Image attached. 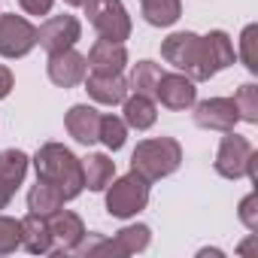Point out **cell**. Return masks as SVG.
Wrapping results in <instances>:
<instances>
[{
  "mask_svg": "<svg viewBox=\"0 0 258 258\" xmlns=\"http://www.w3.org/2000/svg\"><path fill=\"white\" fill-rule=\"evenodd\" d=\"M22 222V246L31 255H52V234H49V219L28 213Z\"/></svg>",
  "mask_w": 258,
  "mask_h": 258,
  "instance_id": "ac0fdd59",
  "label": "cell"
},
{
  "mask_svg": "<svg viewBox=\"0 0 258 258\" xmlns=\"http://www.w3.org/2000/svg\"><path fill=\"white\" fill-rule=\"evenodd\" d=\"M161 58L195 82H207L216 76L210 52H207V40L198 37L195 31H176L167 40H161Z\"/></svg>",
  "mask_w": 258,
  "mask_h": 258,
  "instance_id": "7a4b0ae2",
  "label": "cell"
},
{
  "mask_svg": "<svg viewBox=\"0 0 258 258\" xmlns=\"http://www.w3.org/2000/svg\"><path fill=\"white\" fill-rule=\"evenodd\" d=\"M82 10L88 16V25L97 31V37L115 40V43H124L131 37L134 25L121 0H82Z\"/></svg>",
  "mask_w": 258,
  "mask_h": 258,
  "instance_id": "5b68a950",
  "label": "cell"
},
{
  "mask_svg": "<svg viewBox=\"0 0 258 258\" xmlns=\"http://www.w3.org/2000/svg\"><path fill=\"white\" fill-rule=\"evenodd\" d=\"M237 216H240V222L255 234L258 231V191H249L243 201H240V210H237Z\"/></svg>",
  "mask_w": 258,
  "mask_h": 258,
  "instance_id": "f1b7e54d",
  "label": "cell"
},
{
  "mask_svg": "<svg viewBox=\"0 0 258 258\" xmlns=\"http://www.w3.org/2000/svg\"><path fill=\"white\" fill-rule=\"evenodd\" d=\"M103 191H106V213L112 219H131V216L143 213L149 204V182L134 170L118 179L112 176V182Z\"/></svg>",
  "mask_w": 258,
  "mask_h": 258,
  "instance_id": "277c9868",
  "label": "cell"
},
{
  "mask_svg": "<svg viewBox=\"0 0 258 258\" xmlns=\"http://www.w3.org/2000/svg\"><path fill=\"white\" fill-rule=\"evenodd\" d=\"M37 46V28L16 13L0 16V58H25Z\"/></svg>",
  "mask_w": 258,
  "mask_h": 258,
  "instance_id": "8992f818",
  "label": "cell"
},
{
  "mask_svg": "<svg viewBox=\"0 0 258 258\" xmlns=\"http://www.w3.org/2000/svg\"><path fill=\"white\" fill-rule=\"evenodd\" d=\"M140 13L152 28H170L182 16V0H140Z\"/></svg>",
  "mask_w": 258,
  "mask_h": 258,
  "instance_id": "44dd1931",
  "label": "cell"
},
{
  "mask_svg": "<svg viewBox=\"0 0 258 258\" xmlns=\"http://www.w3.org/2000/svg\"><path fill=\"white\" fill-rule=\"evenodd\" d=\"M234 103H237V115H240V121L258 124V85H255V82L240 85L237 94H234Z\"/></svg>",
  "mask_w": 258,
  "mask_h": 258,
  "instance_id": "484cf974",
  "label": "cell"
},
{
  "mask_svg": "<svg viewBox=\"0 0 258 258\" xmlns=\"http://www.w3.org/2000/svg\"><path fill=\"white\" fill-rule=\"evenodd\" d=\"M64 127H67V134L82 143V146H91L97 143V131H100V112L88 103H73L64 115Z\"/></svg>",
  "mask_w": 258,
  "mask_h": 258,
  "instance_id": "9a60e30c",
  "label": "cell"
},
{
  "mask_svg": "<svg viewBox=\"0 0 258 258\" xmlns=\"http://www.w3.org/2000/svg\"><path fill=\"white\" fill-rule=\"evenodd\" d=\"M34 170H37V179L55 185L64 201H73L85 191V182H82V158H76L64 143H43L37 149V155L31 158Z\"/></svg>",
  "mask_w": 258,
  "mask_h": 258,
  "instance_id": "6da1fadb",
  "label": "cell"
},
{
  "mask_svg": "<svg viewBox=\"0 0 258 258\" xmlns=\"http://www.w3.org/2000/svg\"><path fill=\"white\" fill-rule=\"evenodd\" d=\"M255 34H258V28H255V25H246V28H243V34H240V61L246 64V70H249V73H258Z\"/></svg>",
  "mask_w": 258,
  "mask_h": 258,
  "instance_id": "83f0119b",
  "label": "cell"
},
{
  "mask_svg": "<svg viewBox=\"0 0 258 258\" xmlns=\"http://www.w3.org/2000/svg\"><path fill=\"white\" fill-rule=\"evenodd\" d=\"M124 140H127V124H124V118H118V115H112V112L100 115L97 143H103L109 152H118V149L124 146Z\"/></svg>",
  "mask_w": 258,
  "mask_h": 258,
  "instance_id": "d4e9b609",
  "label": "cell"
},
{
  "mask_svg": "<svg viewBox=\"0 0 258 258\" xmlns=\"http://www.w3.org/2000/svg\"><path fill=\"white\" fill-rule=\"evenodd\" d=\"M252 152H255V149H252V143H249L246 137H240V134H234V131H225V137H222V143H219V149H216L213 167H216V173H219L222 179H243Z\"/></svg>",
  "mask_w": 258,
  "mask_h": 258,
  "instance_id": "52a82bcc",
  "label": "cell"
},
{
  "mask_svg": "<svg viewBox=\"0 0 258 258\" xmlns=\"http://www.w3.org/2000/svg\"><path fill=\"white\" fill-rule=\"evenodd\" d=\"M67 7H82V0H64Z\"/></svg>",
  "mask_w": 258,
  "mask_h": 258,
  "instance_id": "d6a6232c",
  "label": "cell"
},
{
  "mask_svg": "<svg viewBox=\"0 0 258 258\" xmlns=\"http://www.w3.org/2000/svg\"><path fill=\"white\" fill-rule=\"evenodd\" d=\"M64 204H67L64 195H61L55 185L43 182V179H37V185L28 191V213H34V216H46V219H49V216L58 213Z\"/></svg>",
  "mask_w": 258,
  "mask_h": 258,
  "instance_id": "ffe728a7",
  "label": "cell"
},
{
  "mask_svg": "<svg viewBox=\"0 0 258 258\" xmlns=\"http://www.w3.org/2000/svg\"><path fill=\"white\" fill-rule=\"evenodd\" d=\"M88 97L103 106H115L127 97V79L121 73H85L82 79Z\"/></svg>",
  "mask_w": 258,
  "mask_h": 258,
  "instance_id": "5bb4252c",
  "label": "cell"
},
{
  "mask_svg": "<svg viewBox=\"0 0 258 258\" xmlns=\"http://www.w3.org/2000/svg\"><path fill=\"white\" fill-rule=\"evenodd\" d=\"M158 79H161V67L155 61H137L131 67V76H127V91L143 94V97H155Z\"/></svg>",
  "mask_w": 258,
  "mask_h": 258,
  "instance_id": "7402d4cb",
  "label": "cell"
},
{
  "mask_svg": "<svg viewBox=\"0 0 258 258\" xmlns=\"http://www.w3.org/2000/svg\"><path fill=\"white\" fill-rule=\"evenodd\" d=\"M19 4H22L25 16H49L55 0H19Z\"/></svg>",
  "mask_w": 258,
  "mask_h": 258,
  "instance_id": "f546056e",
  "label": "cell"
},
{
  "mask_svg": "<svg viewBox=\"0 0 258 258\" xmlns=\"http://www.w3.org/2000/svg\"><path fill=\"white\" fill-rule=\"evenodd\" d=\"M182 164V146L173 137H152L140 140L131 152V170L140 173L146 182H158L170 173H176Z\"/></svg>",
  "mask_w": 258,
  "mask_h": 258,
  "instance_id": "3957f363",
  "label": "cell"
},
{
  "mask_svg": "<svg viewBox=\"0 0 258 258\" xmlns=\"http://www.w3.org/2000/svg\"><path fill=\"white\" fill-rule=\"evenodd\" d=\"M85 61H88V70L91 73H121L127 67V49H124V43H115V40H103L100 37L88 49Z\"/></svg>",
  "mask_w": 258,
  "mask_h": 258,
  "instance_id": "2e32d148",
  "label": "cell"
},
{
  "mask_svg": "<svg viewBox=\"0 0 258 258\" xmlns=\"http://www.w3.org/2000/svg\"><path fill=\"white\" fill-rule=\"evenodd\" d=\"M28 167H31V158L22 149H0V179L4 182L19 188L28 176Z\"/></svg>",
  "mask_w": 258,
  "mask_h": 258,
  "instance_id": "603a6c76",
  "label": "cell"
},
{
  "mask_svg": "<svg viewBox=\"0 0 258 258\" xmlns=\"http://www.w3.org/2000/svg\"><path fill=\"white\" fill-rule=\"evenodd\" d=\"M115 176V161L103 152H91L88 158H82V182L88 191H103Z\"/></svg>",
  "mask_w": 258,
  "mask_h": 258,
  "instance_id": "d6986e66",
  "label": "cell"
},
{
  "mask_svg": "<svg viewBox=\"0 0 258 258\" xmlns=\"http://www.w3.org/2000/svg\"><path fill=\"white\" fill-rule=\"evenodd\" d=\"M46 73L58 88H76L82 85L85 73H88V61L85 55H79L76 49H64V52H52L46 61Z\"/></svg>",
  "mask_w": 258,
  "mask_h": 258,
  "instance_id": "8fae6325",
  "label": "cell"
},
{
  "mask_svg": "<svg viewBox=\"0 0 258 258\" xmlns=\"http://www.w3.org/2000/svg\"><path fill=\"white\" fill-rule=\"evenodd\" d=\"M155 97L161 100L164 109H173V112H185L198 103V88H195V79H188L185 73H161L158 79V88H155Z\"/></svg>",
  "mask_w": 258,
  "mask_h": 258,
  "instance_id": "30bf717a",
  "label": "cell"
},
{
  "mask_svg": "<svg viewBox=\"0 0 258 258\" xmlns=\"http://www.w3.org/2000/svg\"><path fill=\"white\" fill-rule=\"evenodd\" d=\"M49 234H52V255H70L73 246L85 237V222L61 207L58 213L49 216Z\"/></svg>",
  "mask_w": 258,
  "mask_h": 258,
  "instance_id": "7c38bea8",
  "label": "cell"
},
{
  "mask_svg": "<svg viewBox=\"0 0 258 258\" xmlns=\"http://www.w3.org/2000/svg\"><path fill=\"white\" fill-rule=\"evenodd\" d=\"M22 246V222L0 213V255H10Z\"/></svg>",
  "mask_w": 258,
  "mask_h": 258,
  "instance_id": "4316f807",
  "label": "cell"
},
{
  "mask_svg": "<svg viewBox=\"0 0 258 258\" xmlns=\"http://www.w3.org/2000/svg\"><path fill=\"white\" fill-rule=\"evenodd\" d=\"M207 52H210V61H213V70L216 73H222V70H228L231 64H234V43H231V37L225 34V31H210L207 37Z\"/></svg>",
  "mask_w": 258,
  "mask_h": 258,
  "instance_id": "cb8c5ba5",
  "label": "cell"
},
{
  "mask_svg": "<svg viewBox=\"0 0 258 258\" xmlns=\"http://www.w3.org/2000/svg\"><path fill=\"white\" fill-rule=\"evenodd\" d=\"M121 118H124L127 127H134V131H149V127L158 121L155 97H143V94L127 91V97L121 100Z\"/></svg>",
  "mask_w": 258,
  "mask_h": 258,
  "instance_id": "e0dca14e",
  "label": "cell"
},
{
  "mask_svg": "<svg viewBox=\"0 0 258 258\" xmlns=\"http://www.w3.org/2000/svg\"><path fill=\"white\" fill-rule=\"evenodd\" d=\"M13 198H16V185H10V182L0 179V210H7L13 204Z\"/></svg>",
  "mask_w": 258,
  "mask_h": 258,
  "instance_id": "1f68e13d",
  "label": "cell"
},
{
  "mask_svg": "<svg viewBox=\"0 0 258 258\" xmlns=\"http://www.w3.org/2000/svg\"><path fill=\"white\" fill-rule=\"evenodd\" d=\"M240 121L237 115V103L234 97H207L201 103H195V124L204 127V131H234Z\"/></svg>",
  "mask_w": 258,
  "mask_h": 258,
  "instance_id": "9c48e42d",
  "label": "cell"
},
{
  "mask_svg": "<svg viewBox=\"0 0 258 258\" xmlns=\"http://www.w3.org/2000/svg\"><path fill=\"white\" fill-rule=\"evenodd\" d=\"M13 85H16V79H13V70H10L7 64H0V100H4V97H10Z\"/></svg>",
  "mask_w": 258,
  "mask_h": 258,
  "instance_id": "4dcf8cb0",
  "label": "cell"
},
{
  "mask_svg": "<svg viewBox=\"0 0 258 258\" xmlns=\"http://www.w3.org/2000/svg\"><path fill=\"white\" fill-rule=\"evenodd\" d=\"M82 40V22L76 16H52L37 28V46H43L49 55L73 49Z\"/></svg>",
  "mask_w": 258,
  "mask_h": 258,
  "instance_id": "ba28073f",
  "label": "cell"
},
{
  "mask_svg": "<svg viewBox=\"0 0 258 258\" xmlns=\"http://www.w3.org/2000/svg\"><path fill=\"white\" fill-rule=\"evenodd\" d=\"M149 243H152V228L143 225V222H137V225H124L112 240L103 237L94 255H100V252H112V255H137V252L149 249Z\"/></svg>",
  "mask_w": 258,
  "mask_h": 258,
  "instance_id": "4fadbf2b",
  "label": "cell"
}]
</instances>
